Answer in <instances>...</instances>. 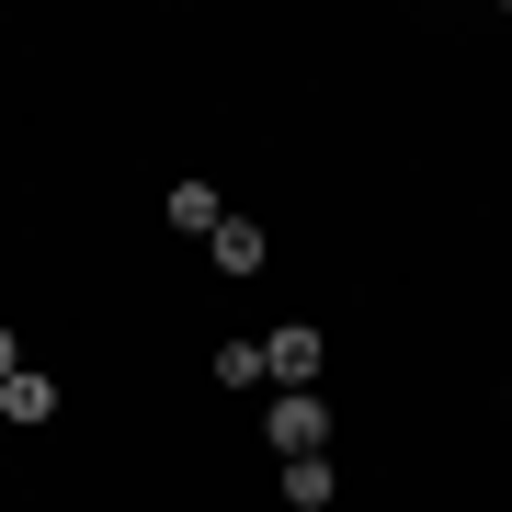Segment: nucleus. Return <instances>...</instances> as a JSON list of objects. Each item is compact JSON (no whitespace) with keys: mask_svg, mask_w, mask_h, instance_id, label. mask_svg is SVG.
Masks as SVG:
<instances>
[{"mask_svg":"<svg viewBox=\"0 0 512 512\" xmlns=\"http://www.w3.org/2000/svg\"><path fill=\"white\" fill-rule=\"evenodd\" d=\"M23 376V342H12V330H0V387H12Z\"/></svg>","mask_w":512,"mask_h":512,"instance_id":"6e6552de","label":"nucleus"},{"mask_svg":"<svg viewBox=\"0 0 512 512\" xmlns=\"http://www.w3.org/2000/svg\"><path fill=\"white\" fill-rule=\"evenodd\" d=\"M262 433H274V456H330V399L319 387H285V399L262 410Z\"/></svg>","mask_w":512,"mask_h":512,"instance_id":"f257e3e1","label":"nucleus"},{"mask_svg":"<svg viewBox=\"0 0 512 512\" xmlns=\"http://www.w3.org/2000/svg\"><path fill=\"white\" fill-rule=\"evenodd\" d=\"M330 490H342L330 456H285V501H296V512H330Z\"/></svg>","mask_w":512,"mask_h":512,"instance_id":"423d86ee","label":"nucleus"},{"mask_svg":"<svg viewBox=\"0 0 512 512\" xmlns=\"http://www.w3.org/2000/svg\"><path fill=\"white\" fill-rule=\"evenodd\" d=\"M160 217L183 228V239H217V228H228V205H217V183H171V205H160Z\"/></svg>","mask_w":512,"mask_h":512,"instance_id":"20e7f679","label":"nucleus"},{"mask_svg":"<svg viewBox=\"0 0 512 512\" xmlns=\"http://www.w3.org/2000/svg\"><path fill=\"white\" fill-rule=\"evenodd\" d=\"M205 251H217V274H228V285H239V274H262V262H274V239H262V228H251V217H228V228H217V239H205Z\"/></svg>","mask_w":512,"mask_h":512,"instance_id":"7ed1b4c3","label":"nucleus"},{"mask_svg":"<svg viewBox=\"0 0 512 512\" xmlns=\"http://www.w3.org/2000/svg\"><path fill=\"white\" fill-rule=\"evenodd\" d=\"M217 387H274V365H262V342H217Z\"/></svg>","mask_w":512,"mask_h":512,"instance_id":"0eeeda50","label":"nucleus"},{"mask_svg":"<svg viewBox=\"0 0 512 512\" xmlns=\"http://www.w3.org/2000/svg\"><path fill=\"white\" fill-rule=\"evenodd\" d=\"M262 365H274V387H319V330H308V319H285L274 342H262Z\"/></svg>","mask_w":512,"mask_h":512,"instance_id":"f03ea898","label":"nucleus"},{"mask_svg":"<svg viewBox=\"0 0 512 512\" xmlns=\"http://www.w3.org/2000/svg\"><path fill=\"white\" fill-rule=\"evenodd\" d=\"M0 421H57V376H46V365H23L12 387H0Z\"/></svg>","mask_w":512,"mask_h":512,"instance_id":"39448f33","label":"nucleus"}]
</instances>
